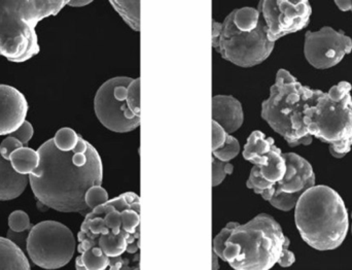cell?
<instances>
[{"label":"cell","mask_w":352,"mask_h":270,"mask_svg":"<svg viewBox=\"0 0 352 270\" xmlns=\"http://www.w3.org/2000/svg\"><path fill=\"white\" fill-rule=\"evenodd\" d=\"M37 152L39 166L29 176L37 200L61 213H90L85 195L91 187L101 186L103 180L102 160L97 149L80 136L72 151H60L52 138Z\"/></svg>","instance_id":"cell-1"},{"label":"cell","mask_w":352,"mask_h":270,"mask_svg":"<svg viewBox=\"0 0 352 270\" xmlns=\"http://www.w3.org/2000/svg\"><path fill=\"white\" fill-rule=\"evenodd\" d=\"M78 240L80 254L109 259L136 254L140 246V196L124 193L87 214Z\"/></svg>","instance_id":"cell-2"},{"label":"cell","mask_w":352,"mask_h":270,"mask_svg":"<svg viewBox=\"0 0 352 270\" xmlns=\"http://www.w3.org/2000/svg\"><path fill=\"white\" fill-rule=\"evenodd\" d=\"M289 244L274 218L261 214L234 228L221 260L235 270H270L275 264L289 267L296 261Z\"/></svg>","instance_id":"cell-3"},{"label":"cell","mask_w":352,"mask_h":270,"mask_svg":"<svg viewBox=\"0 0 352 270\" xmlns=\"http://www.w3.org/2000/svg\"><path fill=\"white\" fill-rule=\"evenodd\" d=\"M295 222L304 242L318 251L339 248L349 233L344 201L328 186H314L302 194L296 205Z\"/></svg>","instance_id":"cell-4"},{"label":"cell","mask_w":352,"mask_h":270,"mask_svg":"<svg viewBox=\"0 0 352 270\" xmlns=\"http://www.w3.org/2000/svg\"><path fill=\"white\" fill-rule=\"evenodd\" d=\"M324 94L322 90L303 86L291 72L278 70L270 96L262 103L263 119L289 147L311 145L314 137L306 130V111L314 107Z\"/></svg>","instance_id":"cell-5"},{"label":"cell","mask_w":352,"mask_h":270,"mask_svg":"<svg viewBox=\"0 0 352 270\" xmlns=\"http://www.w3.org/2000/svg\"><path fill=\"white\" fill-rule=\"evenodd\" d=\"M213 49L227 61L250 68L268 59L275 43L269 41L267 27L258 8L233 10L223 22H212Z\"/></svg>","instance_id":"cell-6"},{"label":"cell","mask_w":352,"mask_h":270,"mask_svg":"<svg viewBox=\"0 0 352 270\" xmlns=\"http://www.w3.org/2000/svg\"><path fill=\"white\" fill-rule=\"evenodd\" d=\"M68 1H0V56L23 63L41 51L35 27L57 16Z\"/></svg>","instance_id":"cell-7"},{"label":"cell","mask_w":352,"mask_h":270,"mask_svg":"<svg viewBox=\"0 0 352 270\" xmlns=\"http://www.w3.org/2000/svg\"><path fill=\"white\" fill-rule=\"evenodd\" d=\"M351 84L339 83L306 111V130L310 136L330 145L333 157L343 158L352 147Z\"/></svg>","instance_id":"cell-8"},{"label":"cell","mask_w":352,"mask_h":270,"mask_svg":"<svg viewBox=\"0 0 352 270\" xmlns=\"http://www.w3.org/2000/svg\"><path fill=\"white\" fill-rule=\"evenodd\" d=\"M97 119L107 129L127 134L140 125V80L118 76L107 81L94 98Z\"/></svg>","instance_id":"cell-9"},{"label":"cell","mask_w":352,"mask_h":270,"mask_svg":"<svg viewBox=\"0 0 352 270\" xmlns=\"http://www.w3.org/2000/svg\"><path fill=\"white\" fill-rule=\"evenodd\" d=\"M76 240L69 228L56 221L33 226L26 244V255L43 269H62L72 261Z\"/></svg>","instance_id":"cell-10"},{"label":"cell","mask_w":352,"mask_h":270,"mask_svg":"<svg viewBox=\"0 0 352 270\" xmlns=\"http://www.w3.org/2000/svg\"><path fill=\"white\" fill-rule=\"evenodd\" d=\"M258 10L266 24L269 41L274 43L285 35L306 28L312 14L307 0H264L258 3Z\"/></svg>","instance_id":"cell-11"},{"label":"cell","mask_w":352,"mask_h":270,"mask_svg":"<svg viewBox=\"0 0 352 270\" xmlns=\"http://www.w3.org/2000/svg\"><path fill=\"white\" fill-rule=\"evenodd\" d=\"M287 172L283 180L275 185L274 194L268 201L275 209L289 211L308 189L316 186V174L311 164L296 153L283 154Z\"/></svg>","instance_id":"cell-12"},{"label":"cell","mask_w":352,"mask_h":270,"mask_svg":"<svg viewBox=\"0 0 352 270\" xmlns=\"http://www.w3.org/2000/svg\"><path fill=\"white\" fill-rule=\"evenodd\" d=\"M242 155L246 161L254 164L252 169L273 190L275 185L285 178L287 162L283 152L275 145L272 137H267L260 130L248 136Z\"/></svg>","instance_id":"cell-13"},{"label":"cell","mask_w":352,"mask_h":270,"mask_svg":"<svg viewBox=\"0 0 352 270\" xmlns=\"http://www.w3.org/2000/svg\"><path fill=\"white\" fill-rule=\"evenodd\" d=\"M351 51L352 39L343 31L324 27L306 33L304 54L310 65L318 70L334 68Z\"/></svg>","instance_id":"cell-14"},{"label":"cell","mask_w":352,"mask_h":270,"mask_svg":"<svg viewBox=\"0 0 352 270\" xmlns=\"http://www.w3.org/2000/svg\"><path fill=\"white\" fill-rule=\"evenodd\" d=\"M28 103L24 94L8 85H0V135L14 134L26 121Z\"/></svg>","instance_id":"cell-15"},{"label":"cell","mask_w":352,"mask_h":270,"mask_svg":"<svg viewBox=\"0 0 352 270\" xmlns=\"http://www.w3.org/2000/svg\"><path fill=\"white\" fill-rule=\"evenodd\" d=\"M212 122L219 124L229 134L237 132L244 122L241 103L230 95L213 96Z\"/></svg>","instance_id":"cell-16"},{"label":"cell","mask_w":352,"mask_h":270,"mask_svg":"<svg viewBox=\"0 0 352 270\" xmlns=\"http://www.w3.org/2000/svg\"><path fill=\"white\" fill-rule=\"evenodd\" d=\"M29 184V176H22L12 168L10 160L0 155V201L12 200L22 195Z\"/></svg>","instance_id":"cell-17"},{"label":"cell","mask_w":352,"mask_h":270,"mask_svg":"<svg viewBox=\"0 0 352 270\" xmlns=\"http://www.w3.org/2000/svg\"><path fill=\"white\" fill-rule=\"evenodd\" d=\"M237 138L226 132L219 124L212 122V158L230 163L240 153Z\"/></svg>","instance_id":"cell-18"},{"label":"cell","mask_w":352,"mask_h":270,"mask_svg":"<svg viewBox=\"0 0 352 270\" xmlns=\"http://www.w3.org/2000/svg\"><path fill=\"white\" fill-rule=\"evenodd\" d=\"M0 270H31L26 253L0 236Z\"/></svg>","instance_id":"cell-19"},{"label":"cell","mask_w":352,"mask_h":270,"mask_svg":"<svg viewBox=\"0 0 352 270\" xmlns=\"http://www.w3.org/2000/svg\"><path fill=\"white\" fill-rule=\"evenodd\" d=\"M32 227L29 216L25 211H12L8 217V231L6 238L26 253L27 240Z\"/></svg>","instance_id":"cell-20"},{"label":"cell","mask_w":352,"mask_h":270,"mask_svg":"<svg viewBox=\"0 0 352 270\" xmlns=\"http://www.w3.org/2000/svg\"><path fill=\"white\" fill-rule=\"evenodd\" d=\"M12 168L22 176H30L37 169L41 162L38 152L23 147L16 149L10 157Z\"/></svg>","instance_id":"cell-21"},{"label":"cell","mask_w":352,"mask_h":270,"mask_svg":"<svg viewBox=\"0 0 352 270\" xmlns=\"http://www.w3.org/2000/svg\"><path fill=\"white\" fill-rule=\"evenodd\" d=\"M111 6L133 30H140V1L111 0Z\"/></svg>","instance_id":"cell-22"},{"label":"cell","mask_w":352,"mask_h":270,"mask_svg":"<svg viewBox=\"0 0 352 270\" xmlns=\"http://www.w3.org/2000/svg\"><path fill=\"white\" fill-rule=\"evenodd\" d=\"M80 139V135L76 134L72 128L65 127L58 130L53 141L60 151L67 152L74 149L78 145Z\"/></svg>","instance_id":"cell-23"},{"label":"cell","mask_w":352,"mask_h":270,"mask_svg":"<svg viewBox=\"0 0 352 270\" xmlns=\"http://www.w3.org/2000/svg\"><path fill=\"white\" fill-rule=\"evenodd\" d=\"M109 200V194L102 186L91 187L85 195V203L90 211L104 205Z\"/></svg>","instance_id":"cell-24"},{"label":"cell","mask_w":352,"mask_h":270,"mask_svg":"<svg viewBox=\"0 0 352 270\" xmlns=\"http://www.w3.org/2000/svg\"><path fill=\"white\" fill-rule=\"evenodd\" d=\"M237 222H230L221 231L215 236L213 240V253L217 255L219 258L223 259V251L226 248V242H227L229 236H231L232 231L234 228L238 225Z\"/></svg>","instance_id":"cell-25"},{"label":"cell","mask_w":352,"mask_h":270,"mask_svg":"<svg viewBox=\"0 0 352 270\" xmlns=\"http://www.w3.org/2000/svg\"><path fill=\"white\" fill-rule=\"evenodd\" d=\"M233 170L231 163H225L212 158V186L221 185L225 180L226 176L231 174Z\"/></svg>","instance_id":"cell-26"},{"label":"cell","mask_w":352,"mask_h":270,"mask_svg":"<svg viewBox=\"0 0 352 270\" xmlns=\"http://www.w3.org/2000/svg\"><path fill=\"white\" fill-rule=\"evenodd\" d=\"M24 147L21 141L12 136H8L0 145V155L6 160H10V155L16 149Z\"/></svg>","instance_id":"cell-27"},{"label":"cell","mask_w":352,"mask_h":270,"mask_svg":"<svg viewBox=\"0 0 352 270\" xmlns=\"http://www.w3.org/2000/svg\"><path fill=\"white\" fill-rule=\"evenodd\" d=\"M33 134H34V129H33L32 125L28 121H25L16 132L10 134V136L18 139L23 143V145H25L32 138Z\"/></svg>","instance_id":"cell-28"},{"label":"cell","mask_w":352,"mask_h":270,"mask_svg":"<svg viewBox=\"0 0 352 270\" xmlns=\"http://www.w3.org/2000/svg\"><path fill=\"white\" fill-rule=\"evenodd\" d=\"M129 263V259H123L122 257L113 258L111 259V263H109V267L107 270H134L140 265L136 264L133 265V267H130Z\"/></svg>","instance_id":"cell-29"},{"label":"cell","mask_w":352,"mask_h":270,"mask_svg":"<svg viewBox=\"0 0 352 270\" xmlns=\"http://www.w3.org/2000/svg\"><path fill=\"white\" fill-rule=\"evenodd\" d=\"M335 3L342 12H349L351 10V1H349V0H346V1H336Z\"/></svg>","instance_id":"cell-30"},{"label":"cell","mask_w":352,"mask_h":270,"mask_svg":"<svg viewBox=\"0 0 352 270\" xmlns=\"http://www.w3.org/2000/svg\"><path fill=\"white\" fill-rule=\"evenodd\" d=\"M91 1H78V0H74V1H68V6H74V8H82V6L90 4Z\"/></svg>","instance_id":"cell-31"},{"label":"cell","mask_w":352,"mask_h":270,"mask_svg":"<svg viewBox=\"0 0 352 270\" xmlns=\"http://www.w3.org/2000/svg\"><path fill=\"white\" fill-rule=\"evenodd\" d=\"M217 258H219V257H217L214 253H212V270H219V261H217Z\"/></svg>","instance_id":"cell-32"},{"label":"cell","mask_w":352,"mask_h":270,"mask_svg":"<svg viewBox=\"0 0 352 270\" xmlns=\"http://www.w3.org/2000/svg\"><path fill=\"white\" fill-rule=\"evenodd\" d=\"M351 12H352V1H351Z\"/></svg>","instance_id":"cell-33"},{"label":"cell","mask_w":352,"mask_h":270,"mask_svg":"<svg viewBox=\"0 0 352 270\" xmlns=\"http://www.w3.org/2000/svg\"><path fill=\"white\" fill-rule=\"evenodd\" d=\"M351 218H352V214H351Z\"/></svg>","instance_id":"cell-34"}]
</instances>
